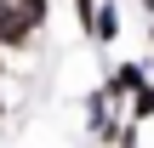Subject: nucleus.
<instances>
[{
	"label": "nucleus",
	"mask_w": 154,
	"mask_h": 148,
	"mask_svg": "<svg viewBox=\"0 0 154 148\" xmlns=\"http://www.w3.org/2000/svg\"><path fill=\"white\" fill-rule=\"evenodd\" d=\"M137 86H143V63H120V68L109 74V86H103V91H109V97H131Z\"/></svg>",
	"instance_id": "7ed1b4c3"
},
{
	"label": "nucleus",
	"mask_w": 154,
	"mask_h": 148,
	"mask_svg": "<svg viewBox=\"0 0 154 148\" xmlns=\"http://www.w3.org/2000/svg\"><path fill=\"white\" fill-rule=\"evenodd\" d=\"M149 40H154V29H149Z\"/></svg>",
	"instance_id": "1a4fd4ad"
},
{
	"label": "nucleus",
	"mask_w": 154,
	"mask_h": 148,
	"mask_svg": "<svg viewBox=\"0 0 154 148\" xmlns=\"http://www.w3.org/2000/svg\"><path fill=\"white\" fill-rule=\"evenodd\" d=\"M86 34H91V40H103V46H109V40L120 34V11H114V0H103V6L91 11V23H86Z\"/></svg>",
	"instance_id": "f03ea898"
},
{
	"label": "nucleus",
	"mask_w": 154,
	"mask_h": 148,
	"mask_svg": "<svg viewBox=\"0 0 154 148\" xmlns=\"http://www.w3.org/2000/svg\"><path fill=\"white\" fill-rule=\"evenodd\" d=\"M143 11H154V0H143Z\"/></svg>",
	"instance_id": "6e6552de"
},
{
	"label": "nucleus",
	"mask_w": 154,
	"mask_h": 148,
	"mask_svg": "<svg viewBox=\"0 0 154 148\" xmlns=\"http://www.w3.org/2000/svg\"><path fill=\"white\" fill-rule=\"evenodd\" d=\"M131 120H154V86H149V80L131 91Z\"/></svg>",
	"instance_id": "39448f33"
},
{
	"label": "nucleus",
	"mask_w": 154,
	"mask_h": 148,
	"mask_svg": "<svg viewBox=\"0 0 154 148\" xmlns=\"http://www.w3.org/2000/svg\"><path fill=\"white\" fill-rule=\"evenodd\" d=\"M86 125H91V131L109 125V91H91V97H86Z\"/></svg>",
	"instance_id": "20e7f679"
},
{
	"label": "nucleus",
	"mask_w": 154,
	"mask_h": 148,
	"mask_svg": "<svg viewBox=\"0 0 154 148\" xmlns=\"http://www.w3.org/2000/svg\"><path fill=\"white\" fill-rule=\"evenodd\" d=\"M0 74H6V68H0Z\"/></svg>",
	"instance_id": "9d476101"
},
{
	"label": "nucleus",
	"mask_w": 154,
	"mask_h": 148,
	"mask_svg": "<svg viewBox=\"0 0 154 148\" xmlns=\"http://www.w3.org/2000/svg\"><path fill=\"white\" fill-rule=\"evenodd\" d=\"M17 11H23V17H29V29H40V23H46V11H51V6H46V0H17Z\"/></svg>",
	"instance_id": "423d86ee"
},
{
	"label": "nucleus",
	"mask_w": 154,
	"mask_h": 148,
	"mask_svg": "<svg viewBox=\"0 0 154 148\" xmlns=\"http://www.w3.org/2000/svg\"><path fill=\"white\" fill-rule=\"evenodd\" d=\"M74 11H80V23H91V11H97V0H74Z\"/></svg>",
	"instance_id": "0eeeda50"
},
{
	"label": "nucleus",
	"mask_w": 154,
	"mask_h": 148,
	"mask_svg": "<svg viewBox=\"0 0 154 148\" xmlns=\"http://www.w3.org/2000/svg\"><path fill=\"white\" fill-rule=\"evenodd\" d=\"M29 40H34V29H29V17L17 11V0H0V46L23 51Z\"/></svg>",
	"instance_id": "f257e3e1"
}]
</instances>
